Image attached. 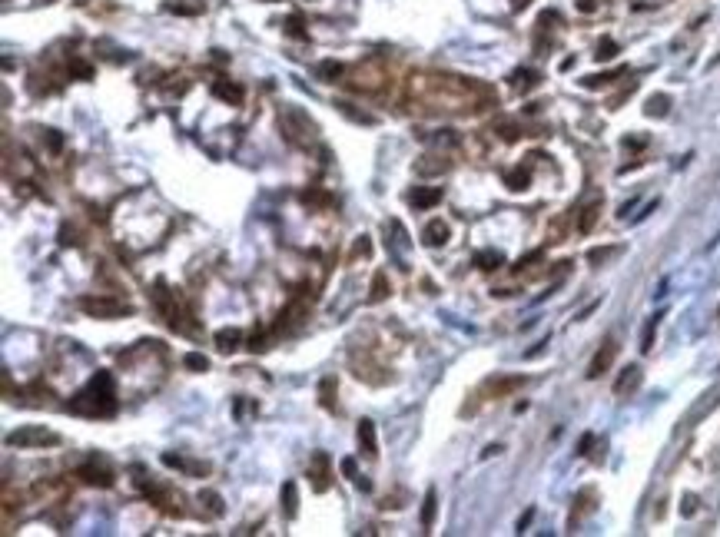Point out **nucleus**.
<instances>
[{
  "mask_svg": "<svg viewBox=\"0 0 720 537\" xmlns=\"http://www.w3.org/2000/svg\"><path fill=\"white\" fill-rule=\"evenodd\" d=\"M70 74L80 76V80H90V76H93V67H90L87 60H70Z\"/></svg>",
  "mask_w": 720,
  "mask_h": 537,
  "instance_id": "2f4dec72",
  "label": "nucleus"
},
{
  "mask_svg": "<svg viewBox=\"0 0 720 537\" xmlns=\"http://www.w3.org/2000/svg\"><path fill=\"white\" fill-rule=\"evenodd\" d=\"M76 477H83L87 484H97V487H113V471L103 461H97V458L80 464V468H76Z\"/></svg>",
  "mask_w": 720,
  "mask_h": 537,
  "instance_id": "20e7f679",
  "label": "nucleus"
},
{
  "mask_svg": "<svg viewBox=\"0 0 720 537\" xmlns=\"http://www.w3.org/2000/svg\"><path fill=\"white\" fill-rule=\"evenodd\" d=\"M200 501H202V504H206V508H209L213 514H223V498H219L216 491H202Z\"/></svg>",
  "mask_w": 720,
  "mask_h": 537,
  "instance_id": "c85d7f7f",
  "label": "nucleus"
},
{
  "mask_svg": "<svg viewBox=\"0 0 720 537\" xmlns=\"http://www.w3.org/2000/svg\"><path fill=\"white\" fill-rule=\"evenodd\" d=\"M286 30H289V37H299V40H303V37H305V30H303V17H289V24H286Z\"/></svg>",
  "mask_w": 720,
  "mask_h": 537,
  "instance_id": "c9c22d12",
  "label": "nucleus"
},
{
  "mask_svg": "<svg viewBox=\"0 0 720 537\" xmlns=\"http://www.w3.org/2000/svg\"><path fill=\"white\" fill-rule=\"evenodd\" d=\"M359 448H362V454H366V458H375V454H379L375 425H372L368 418H362V421H359Z\"/></svg>",
  "mask_w": 720,
  "mask_h": 537,
  "instance_id": "0eeeda50",
  "label": "nucleus"
},
{
  "mask_svg": "<svg viewBox=\"0 0 720 537\" xmlns=\"http://www.w3.org/2000/svg\"><path fill=\"white\" fill-rule=\"evenodd\" d=\"M213 93L219 97V100H226V103H242V87H236V83H226V80H216V83H213Z\"/></svg>",
  "mask_w": 720,
  "mask_h": 537,
  "instance_id": "4468645a",
  "label": "nucleus"
},
{
  "mask_svg": "<svg viewBox=\"0 0 720 537\" xmlns=\"http://www.w3.org/2000/svg\"><path fill=\"white\" fill-rule=\"evenodd\" d=\"M597 216H601V200H591L581 209V216H578V232H591L594 223H597Z\"/></svg>",
  "mask_w": 720,
  "mask_h": 537,
  "instance_id": "f8f14e48",
  "label": "nucleus"
},
{
  "mask_svg": "<svg viewBox=\"0 0 720 537\" xmlns=\"http://www.w3.org/2000/svg\"><path fill=\"white\" fill-rule=\"evenodd\" d=\"M498 133H501V137H505L508 143L521 137V130H518V126H511V123H498Z\"/></svg>",
  "mask_w": 720,
  "mask_h": 537,
  "instance_id": "e433bc0d",
  "label": "nucleus"
},
{
  "mask_svg": "<svg viewBox=\"0 0 720 537\" xmlns=\"http://www.w3.org/2000/svg\"><path fill=\"white\" fill-rule=\"evenodd\" d=\"M637 385H641V368H637V365H628V368L621 372V378L614 382V395H631Z\"/></svg>",
  "mask_w": 720,
  "mask_h": 537,
  "instance_id": "9d476101",
  "label": "nucleus"
},
{
  "mask_svg": "<svg viewBox=\"0 0 720 537\" xmlns=\"http://www.w3.org/2000/svg\"><path fill=\"white\" fill-rule=\"evenodd\" d=\"M614 252H618V249H591V252H588V259H591V263H604V259H611Z\"/></svg>",
  "mask_w": 720,
  "mask_h": 537,
  "instance_id": "4c0bfd02",
  "label": "nucleus"
},
{
  "mask_svg": "<svg viewBox=\"0 0 720 537\" xmlns=\"http://www.w3.org/2000/svg\"><path fill=\"white\" fill-rule=\"evenodd\" d=\"M309 477H316V491H326L328 487V454L326 451H316V454H312Z\"/></svg>",
  "mask_w": 720,
  "mask_h": 537,
  "instance_id": "6e6552de",
  "label": "nucleus"
},
{
  "mask_svg": "<svg viewBox=\"0 0 720 537\" xmlns=\"http://www.w3.org/2000/svg\"><path fill=\"white\" fill-rule=\"evenodd\" d=\"M448 236H452V232H448V225H445L442 219H431V223L422 229V242H425V246H445Z\"/></svg>",
  "mask_w": 720,
  "mask_h": 537,
  "instance_id": "1a4fd4ad",
  "label": "nucleus"
},
{
  "mask_svg": "<svg viewBox=\"0 0 720 537\" xmlns=\"http://www.w3.org/2000/svg\"><path fill=\"white\" fill-rule=\"evenodd\" d=\"M319 76L326 80V83H335L342 76V63H335V60H322L319 63Z\"/></svg>",
  "mask_w": 720,
  "mask_h": 537,
  "instance_id": "5701e85b",
  "label": "nucleus"
},
{
  "mask_svg": "<svg viewBox=\"0 0 720 537\" xmlns=\"http://www.w3.org/2000/svg\"><path fill=\"white\" fill-rule=\"evenodd\" d=\"M385 295H389V275H385V272H375V275H372V295H368V299H372V302H382Z\"/></svg>",
  "mask_w": 720,
  "mask_h": 537,
  "instance_id": "4be33fe9",
  "label": "nucleus"
},
{
  "mask_svg": "<svg viewBox=\"0 0 720 537\" xmlns=\"http://www.w3.org/2000/svg\"><path fill=\"white\" fill-rule=\"evenodd\" d=\"M163 464H166V468H183V458H179V454H169V451H166V454H163Z\"/></svg>",
  "mask_w": 720,
  "mask_h": 537,
  "instance_id": "ea45409f",
  "label": "nucleus"
},
{
  "mask_svg": "<svg viewBox=\"0 0 720 537\" xmlns=\"http://www.w3.org/2000/svg\"><path fill=\"white\" fill-rule=\"evenodd\" d=\"M624 74V70H614V74H601V76H584L581 83L588 90H597V87H604V83H611V80H614V76H621Z\"/></svg>",
  "mask_w": 720,
  "mask_h": 537,
  "instance_id": "393cba45",
  "label": "nucleus"
},
{
  "mask_svg": "<svg viewBox=\"0 0 720 537\" xmlns=\"http://www.w3.org/2000/svg\"><path fill=\"white\" fill-rule=\"evenodd\" d=\"M435 511H438V494H435V487H429V491H425V501H422V527H425V531L435 527Z\"/></svg>",
  "mask_w": 720,
  "mask_h": 537,
  "instance_id": "9b49d317",
  "label": "nucleus"
},
{
  "mask_svg": "<svg viewBox=\"0 0 720 537\" xmlns=\"http://www.w3.org/2000/svg\"><path fill=\"white\" fill-rule=\"evenodd\" d=\"M335 106H339V110L345 113V116H352L355 123H366V126H372V123H375V116H372V113H355L352 106H349V103H335Z\"/></svg>",
  "mask_w": 720,
  "mask_h": 537,
  "instance_id": "a878e982",
  "label": "nucleus"
},
{
  "mask_svg": "<svg viewBox=\"0 0 720 537\" xmlns=\"http://www.w3.org/2000/svg\"><path fill=\"white\" fill-rule=\"evenodd\" d=\"M183 365H186V368H193V372H206V368H209V358H206V355H200V351H190V355L183 358Z\"/></svg>",
  "mask_w": 720,
  "mask_h": 537,
  "instance_id": "b1692460",
  "label": "nucleus"
},
{
  "mask_svg": "<svg viewBox=\"0 0 720 537\" xmlns=\"http://www.w3.org/2000/svg\"><path fill=\"white\" fill-rule=\"evenodd\" d=\"M339 468H342V475H345V477H359V471H355V461H352V458H342Z\"/></svg>",
  "mask_w": 720,
  "mask_h": 537,
  "instance_id": "58836bf2",
  "label": "nucleus"
},
{
  "mask_svg": "<svg viewBox=\"0 0 720 537\" xmlns=\"http://www.w3.org/2000/svg\"><path fill=\"white\" fill-rule=\"evenodd\" d=\"M445 169H448V162H445V160H442V162H425V160H422V162H415V173H418V176L445 173Z\"/></svg>",
  "mask_w": 720,
  "mask_h": 537,
  "instance_id": "bb28decb",
  "label": "nucleus"
},
{
  "mask_svg": "<svg viewBox=\"0 0 720 537\" xmlns=\"http://www.w3.org/2000/svg\"><path fill=\"white\" fill-rule=\"evenodd\" d=\"M43 137H47V146H50V153H60V150H64V137H60L57 130H47Z\"/></svg>",
  "mask_w": 720,
  "mask_h": 537,
  "instance_id": "72a5a7b5",
  "label": "nucleus"
},
{
  "mask_svg": "<svg viewBox=\"0 0 720 537\" xmlns=\"http://www.w3.org/2000/svg\"><path fill=\"white\" fill-rule=\"evenodd\" d=\"M601 4H604V0H574V7H578L581 13H597L601 11Z\"/></svg>",
  "mask_w": 720,
  "mask_h": 537,
  "instance_id": "f704fd0d",
  "label": "nucleus"
},
{
  "mask_svg": "<svg viewBox=\"0 0 720 537\" xmlns=\"http://www.w3.org/2000/svg\"><path fill=\"white\" fill-rule=\"evenodd\" d=\"M594 57H597V60H614V57H618V43H614V40H601Z\"/></svg>",
  "mask_w": 720,
  "mask_h": 537,
  "instance_id": "cd10ccee",
  "label": "nucleus"
},
{
  "mask_svg": "<svg viewBox=\"0 0 720 537\" xmlns=\"http://www.w3.org/2000/svg\"><path fill=\"white\" fill-rule=\"evenodd\" d=\"M591 441H594V435H584V438H581V445H578V454H588V448H591Z\"/></svg>",
  "mask_w": 720,
  "mask_h": 537,
  "instance_id": "a19ab883",
  "label": "nucleus"
},
{
  "mask_svg": "<svg viewBox=\"0 0 720 537\" xmlns=\"http://www.w3.org/2000/svg\"><path fill=\"white\" fill-rule=\"evenodd\" d=\"M654 332H657V319L644 325V335H641V351H651L654 349Z\"/></svg>",
  "mask_w": 720,
  "mask_h": 537,
  "instance_id": "7c9ffc66",
  "label": "nucleus"
},
{
  "mask_svg": "<svg viewBox=\"0 0 720 537\" xmlns=\"http://www.w3.org/2000/svg\"><path fill=\"white\" fill-rule=\"evenodd\" d=\"M166 11H169V13H186V17H196V13H202V4H166Z\"/></svg>",
  "mask_w": 720,
  "mask_h": 537,
  "instance_id": "c756f323",
  "label": "nucleus"
},
{
  "mask_svg": "<svg viewBox=\"0 0 720 537\" xmlns=\"http://www.w3.org/2000/svg\"><path fill=\"white\" fill-rule=\"evenodd\" d=\"M74 414H87V418H110L116 412V388L110 372H97L80 395L67 405Z\"/></svg>",
  "mask_w": 720,
  "mask_h": 537,
  "instance_id": "f257e3e1",
  "label": "nucleus"
},
{
  "mask_svg": "<svg viewBox=\"0 0 720 537\" xmlns=\"http://www.w3.org/2000/svg\"><path fill=\"white\" fill-rule=\"evenodd\" d=\"M408 202H412L415 209H431V206L442 202V189L438 186H415V193L408 196Z\"/></svg>",
  "mask_w": 720,
  "mask_h": 537,
  "instance_id": "423d86ee",
  "label": "nucleus"
},
{
  "mask_svg": "<svg viewBox=\"0 0 720 537\" xmlns=\"http://www.w3.org/2000/svg\"><path fill=\"white\" fill-rule=\"evenodd\" d=\"M40 4H53V0H40Z\"/></svg>",
  "mask_w": 720,
  "mask_h": 537,
  "instance_id": "79ce46f5",
  "label": "nucleus"
},
{
  "mask_svg": "<svg viewBox=\"0 0 720 537\" xmlns=\"http://www.w3.org/2000/svg\"><path fill=\"white\" fill-rule=\"evenodd\" d=\"M80 312H87L90 319H123V315H133V305L120 299H110V295H80L76 299Z\"/></svg>",
  "mask_w": 720,
  "mask_h": 537,
  "instance_id": "f03ea898",
  "label": "nucleus"
},
{
  "mask_svg": "<svg viewBox=\"0 0 720 537\" xmlns=\"http://www.w3.org/2000/svg\"><path fill=\"white\" fill-rule=\"evenodd\" d=\"M216 345H219V351H233L240 345V328H219L216 332Z\"/></svg>",
  "mask_w": 720,
  "mask_h": 537,
  "instance_id": "f3484780",
  "label": "nucleus"
},
{
  "mask_svg": "<svg viewBox=\"0 0 720 537\" xmlns=\"http://www.w3.org/2000/svg\"><path fill=\"white\" fill-rule=\"evenodd\" d=\"M57 441H60V435L43 425H24L7 435V445H11V448H43V445H57Z\"/></svg>",
  "mask_w": 720,
  "mask_h": 537,
  "instance_id": "7ed1b4c3",
  "label": "nucleus"
},
{
  "mask_svg": "<svg viewBox=\"0 0 720 537\" xmlns=\"http://www.w3.org/2000/svg\"><path fill=\"white\" fill-rule=\"evenodd\" d=\"M614 358H618V342L614 338H607L604 345L597 349V355L591 358V365H588V378H601L614 365Z\"/></svg>",
  "mask_w": 720,
  "mask_h": 537,
  "instance_id": "39448f33",
  "label": "nucleus"
},
{
  "mask_svg": "<svg viewBox=\"0 0 720 537\" xmlns=\"http://www.w3.org/2000/svg\"><path fill=\"white\" fill-rule=\"evenodd\" d=\"M303 202H312V206H328V196H326V193H319V189H309V193H303Z\"/></svg>",
  "mask_w": 720,
  "mask_h": 537,
  "instance_id": "473e14b6",
  "label": "nucleus"
},
{
  "mask_svg": "<svg viewBox=\"0 0 720 537\" xmlns=\"http://www.w3.org/2000/svg\"><path fill=\"white\" fill-rule=\"evenodd\" d=\"M265 4H276V0H265Z\"/></svg>",
  "mask_w": 720,
  "mask_h": 537,
  "instance_id": "37998d69",
  "label": "nucleus"
},
{
  "mask_svg": "<svg viewBox=\"0 0 720 537\" xmlns=\"http://www.w3.org/2000/svg\"><path fill=\"white\" fill-rule=\"evenodd\" d=\"M282 511H286V517H296V514H299V491H296V481H286V484H282Z\"/></svg>",
  "mask_w": 720,
  "mask_h": 537,
  "instance_id": "ddd939ff",
  "label": "nucleus"
},
{
  "mask_svg": "<svg viewBox=\"0 0 720 537\" xmlns=\"http://www.w3.org/2000/svg\"><path fill=\"white\" fill-rule=\"evenodd\" d=\"M319 401H322V408H335V378L328 375V378H322L319 382Z\"/></svg>",
  "mask_w": 720,
  "mask_h": 537,
  "instance_id": "2eb2a0df",
  "label": "nucleus"
},
{
  "mask_svg": "<svg viewBox=\"0 0 720 537\" xmlns=\"http://www.w3.org/2000/svg\"><path fill=\"white\" fill-rule=\"evenodd\" d=\"M667 110H670V97H667V93H657V97H651V100H647V106H644L647 116H667Z\"/></svg>",
  "mask_w": 720,
  "mask_h": 537,
  "instance_id": "6ab92c4d",
  "label": "nucleus"
},
{
  "mask_svg": "<svg viewBox=\"0 0 720 537\" xmlns=\"http://www.w3.org/2000/svg\"><path fill=\"white\" fill-rule=\"evenodd\" d=\"M505 183H508V189H511V193H521V189H528V183H531L528 166H525V169H511V173L505 176Z\"/></svg>",
  "mask_w": 720,
  "mask_h": 537,
  "instance_id": "a211bd4d",
  "label": "nucleus"
},
{
  "mask_svg": "<svg viewBox=\"0 0 720 537\" xmlns=\"http://www.w3.org/2000/svg\"><path fill=\"white\" fill-rule=\"evenodd\" d=\"M525 385V378L521 375H511V378H492L488 382V388H492L494 395H508V391H515V388Z\"/></svg>",
  "mask_w": 720,
  "mask_h": 537,
  "instance_id": "dca6fc26",
  "label": "nucleus"
},
{
  "mask_svg": "<svg viewBox=\"0 0 720 537\" xmlns=\"http://www.w3.org/2000/svg\"><path fill=\"white\" fill-rule=\"evenodd\" d=\"M501 263H505V256H501V252H478V256H475V265H478V269H485V272L498 269Z\"/></svg>",
  "mask_w": 720,
  "mask_h": 537,
  "instance_id": "412c9836",
  "label": "nucleus"
},
{
  "mask_svg": "<svg viewBox=\"0 0 720 537\" xmlns=\"http://www.w3.org/2000/svg\"><path fill=\"white\" fill-rule=\"evenodd\" d=\"M511 87L515 90L538 87V74H534V70H515V74H511Z\"/></svg>",
  "mask_w": 720,
  "mask_h": 537,
  "instance_id": "aec40b11",
  "label": "nucleus"
}]
</instances>
